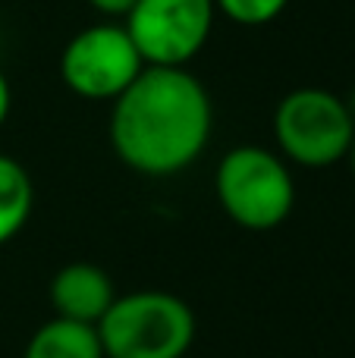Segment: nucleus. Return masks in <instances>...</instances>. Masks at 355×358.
<instances>
[{
    "label": "nucleus",
    "mask_w": 355,
    "mask_h": 358,
    "mask_svg": "<svg viewBox=\"0 0 355 358\" xmlns=\"http://www.w3.org/2000/svg\"><path fill=\"white\" fill-rule=\"evenodd\" d=\"M214 107L198 76L186 66H145L110 107V148L142 176L189 170L211 142Z\"/></svg>",
    "instance_id": "nucleus-1"
},
{
    "label": "nucleus",
    "mask_w": 355,
    "mask_h": 358,
    "mask_svg": "<svg viewBox=\"0 0 355 358\" xmlns=\"http://www.w3.org/2000/svg\"><path fill=\"white\" fill-rule=\"evenodd\" d=\"M195 311L164 289L117 296L98 321L104 358H182L195 343Z\"/></svg>",
    "instance_id": "nucleus-2"
},
{
    "label": "nucleus",
    "mask_w": 355,
    "mask_h": 358,
    "mask_svg": "<svg viewBox=\"0 0 355 358\" xmlns=\"http://www.w3.org/2000/svg\"><path fill=\"white\" fill-rule=\"evenodd\" d=\"M214 195L236 227L268 233L293 214L296 179L277 151L261 145H236L214 170Z\"/></svg>",
    "instance_id": "nucleus-3"
},
{
    "label": "nucleus",
    "mask_w": 355,
    "mask_h": 358,
    "mask_svg": "<svg viewBox=\"0 0 355 358\" xmlns=\"http://www.w3.org/2000/svg\"><path fill=\"white\" fill-rule=\"evenodd\" d=\"M274 142L283 161L299 167H331L349 155L355 117L349 101L327 88H296L283 94L274 110Z\"/></svg>",
    "instance_id": "nucleus-4"
},
{
    "label": "nucleus",
    "mask_w": 355,
    "mask_h": 358,
    "mask_svg": "<svg viewBox=\"0 0 355 358\" xmlns=\"http://www.w3.org/2000/svg\"><path fill=\"white\" fill-rule=\"evenodd\" d=\"M145 60L126 25L98 22L66 41L60 54V79L75 98L117 101L142 76Z\"/></svg>",
    "instance_id": "nucleus-5"
},
{
    "label": "nucleus",
    "mask_w": 355,
    "mask_h": 358,
    "mask_svg": "<svg viewBox=\"0 0 355 358\" xmlns=\"http://www.w3.org/2000/svg\"><path fill=\"white\" fill-rule=\"evenodd\" d=\"M214 19V0H136L123 25L145 66L182 69L205 50Z\"/></svg>",
    "instance_id": "nucleus-6"
},
{
    "label": "nucleus",
    "mask_w": 355,
    "mask_h": 358,
    "mask_svg": "<svg viewBox=\"0 0 355 358\" xmlns=\"http://www.w3.org/2000/svg\"><path fill=\"white\" fill-rule=\"evenodd\" d=\"M48 296L57 311L54 317L92 324V327H98V321L107 315V308L117 302V289H113L110 273L104 267L92 264V261H69V264H63L50 277Z\"/></svg>",
    "instance_id": "nucleus-7"
},
{
    "label": "nucleus",
    "mask_w": 355,
    "mask_h": 358,
    "mask_svg": "<svg viewBox=\"0 0 355 358\" xmlns=\"http://www.w3.org/2000/svg\"><path fill=\"white\" fill-rule=\"evenodd\" d=\"M22 358H104L98 327L66 317H50L31 334Z\"/></svg>",
    "instance_id": "nucleus-8"
},
{
    "label": "nucleus",
    "mask_w": 355,
    "mask_h": 358,
    "mask_svg": "<svg viewBox=\"0 0 355 358\" xmlns=\"http://www.w3.org/2000/svg\"><path fill=\"white\" fill-rule=\"evenodd\" d=\"M35 208V185L19 161L0 155V245L25 229Z\"/></svg>",
    "instance_id": "nucleus-9"
},
{
    "label": "nucleus",
    "mask_w": 355,
    "mask_h": 358,
    "mask_svg": "<svg viewBox=\"0 0 355 358\" xmlns=\"http://www.w3.org/2000/svg\"><path fill=\"white\" fill-rule=\"evenodd\" d=\"M289 0H214L220 16L236 25H268L287 10Z\"/></svg>",
    "instance_id": "nucleus-10"
},
{
    "label": "nucleus",
    "mask_w": 355,
    "mask_h": 358,
    "mask_svg": "<svg viewBox=\"0 0 355 358\" xmlns=\"http://www.w3.org/2000/svg\"><path fill=\"white\" fill-rule=\"evenodd\" d=\"M85 3L92 6L94 13L107 16V19H126L129 10L136 6V0H85Z\"/></svg>",
    "instance_id": "nucleus-11"
},
{
    "label": "nucleus",
    "mask_w": 355,
    "mask_h": 358,
    "mask_svg": "<svg viewBox=\"0 0 355 358\" xmlns=\"http://www.w3.org/2000/svg\"><path fill=\"white\" fill-rule=\"evenodd\" d=\"M10 104H13V92H10V82H6L3 69H0V126L10 117Z\"/></svg>",
    "instance_id": "nucleus-12"
},
{
    "label": "nucleus",
    "mask_w": 355,
    "mask_h": 358,
    "mask_svg": "<svg viewBox=\"0 0 355 358\" xmlns=\"http://www.w3.org/2000/svg\"><path fill=\"white\" fill-rule=\"evenodd\" d=\"M346 161H349V167H352V176H355V142H352V148H349V155H346Z\"/></svg>",
    "instance_id": "nucleus-13"
}]
</instances>
